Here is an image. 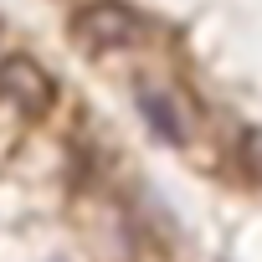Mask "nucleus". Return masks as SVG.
Masks as SVG:
<instances>
[{
	"instance_id": "obj_1",
	"label": "nucleus",
	"mask_w": 262,
	"mask_h": 262,
	"mask_svg": "<svg viewBox=\"0 0 262 262\" xmlns=\"http://www.w3.org/2000/svg\"><path fill=\"white\" fill-rule=\"evenodd\" d=\"M0 103L26 113V118H41L57 103V82H52V72L36 57L11 52V57H0Z\"/></svg>"
},
{
	"instance_id": "obj_4",
	"label": "nucleus",
	"mask_w": 262,
	"mask_h": 262,
	"mask_svg": "<svg viewBox=\"0 0 262 262\" xmlns=\"http://www.w3.org/2000/svg\"><path fill=\"white\" fill-rule=\"evenodd\" d=\"M242 160L252 165V175H262V128H252V134H247V149H242Z\"/></svg>"
},
{
	"instance_id": "obj_3",
	"label": "nucleus",
	"mask_w": 262,
	"mask_h": 262,
	"mask_svg": "<svg viewBox=\"0 0 262 262\" xmlns=\"http://www.w3.org/2000/svg\"><path fill=\"white\" fill-rule=\"evenodd\" d=\"M139 108H144V123L155 128L165 144H185V123H180V113H175V103H170L165 93H144Z\"/></svg>"
},
{
	"instance_id": "obj_2",
	"label": "nucleus",
	"mask_w": 262,
	"mask_h": 262,
	"mask_svg": "<svg viewBox=\"0 0 262 262\" xmlns=\"http://www.w3.org/2000/svg\"><path fill=\"white\" fill-rule=\"evenodd\" d=\"M72 31H77V41L88 52H123V47H134L144 36V21L128 6H118V0H98V6H82L77 11Z\"/></svg>"
}]
</instances>
